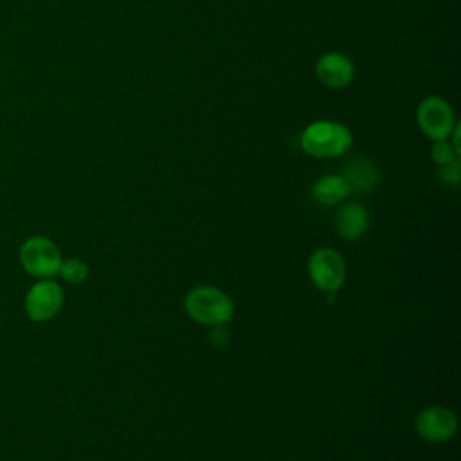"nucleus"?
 Here are the masks:
<instances>
[{"label": "nucleus", "mask_w": 461, "mask_h": 461, "mask_svg": "<svg viewBox=\"0 0 461 461\" xmlns=\"http://www.w3.org/2000/svg\"><path fill=\"white\" fill-rule=\"evenodd\" d=\"M353 142L349 128L337 121H315L301 133V148L313 158H335L344 155Z\"/></svg>", "instance_id": "nucleus-1"}, {"label": "nucleus", "mask_w": 461, "mask_h": 461, "mask_svg": "<svg viewBox=\"0 0 461 461\" xmlns=\"http://www.w3.org/2000/svg\"><path fill=\"white\" fill-rule=\"evenodd\" d=\"M185 313L198 324L223 326L234 313L232 299L220 288L202 285L187 292L184 299Z\"/></svg>", "instance_id": "nucleus-2"}, {"label": "nucleus", "mask_w": 461, "mask_h": 461, "mask_svg": "<svg viewBox=\"0 0 461 461\" xmlns=\"http://www.w3.org/2000/svg\"><path fill=\"white\" fill-rule=\"evenodd\" d=\"M416 122L430 140H441L450 137L457 121L447 99L429 95L421 99L416 108Z\"/></svg>", "instance_id": "nucleus-3"}, {"label": "nucleus", "mask_w": 461, "mask_h": 461, "mask_svg": "<svg viewBox=\"0 0 461 461\" xmlns=\"http://www.w3.org/2000/svg\"><path fill=\"white\" fill-rule=\"evenodd\" d=\"M20 261L29 274L47 279L59 272L63 259L59 249L49 238L32 236L20 247Z\"/></svg>", "instance_id": "nucleus-4"}, {"label": "nucleus", "mask_w": 461, "mask_h": 461, "mask_svg": "<svg viewBox=\"0 0 461 461\" xmlns=\"http://www.w3.org/2000/svg\"><path fill=\"white\" fill-rule=\"evenodd\" d=\"M308 274L319 290L337 292L346 281V261L337 250L321 247L308 259Z\"/></svg>", "instance_id": "nucleus-5"}, {"label": "nucleus", "mask_w": 461, "mask_h": 461, "mask_svg": "<svg viewBox=\"0 0 461 461\" xmlns=\"http://www.w3.org/2000/svg\"><path fill=\"white\" fill-rule=\"evenodd\" d=\"M414 429L425 441L443 443L456 436L457 418L447 407L430 405L418 412L414 420Z\"/></svg>", "instance_id": "nucleus-6"}, {"label": "nucleus", "mask_w": 461, "mask_h": 461, "mask_svg": "<svg viewBox=\"0 0 461 461\" xmlns=\"http://www.w3.org/2000/svg\"><path fill=\"white\" fill-rule=\"evenodd\" d=\"M63 304V290L56 281L43 279L31 286L25 295V313L34 322H43L54 317Z\"/></svg>", "instance_id": "nucleus-7"}, {"label": "nucleus", "mask_w": 461, "mask_h": 461, "mask_svg": "<svg viewBox=\"0 0 461 461\" xmlns=\"http://www.w3.org/2000/svg\"><path fill=\"white\" fill-rule=\"evenodd\" d=\"M317 79L328 88H346L355 76L353 61L342 52H326L315 63Z\"/></svg>", "instance_id": "nucleus-8"}, {"label": "nucleus", "mask_w": 461, "mask_h": 461, "mask_svg": "<svg viewBox=\"0 0 461 461\" xmlns=\"http://www.w3.org/2000/svg\"><path fill=\"white\" fill-rule=\"evenodd\" d=\"M340 176L346 180L349 191L369 193L376 187L380 173L373 160L366 157H353L342 166Z\"/></svg>", "instance_id": "nucleus-9"}, {"label": "nucleus", "mask_w": 461, "mask_h": 461, "mask_svg": "<svg viewBox=\"0 0 461 461\" xmlns=\"http://www.w3.org/2000/svg\"><path fill=\"white\" fill-rule=\"evenodd\" d=\"M369 225V214L366 211L364 205L349 202L344 203L335 216V227L340 238L355 241L358 238L364 236V232L367 230Z\"/></svg>", "instance_id": "nucleus-10"}, {"label": "nucleus", "mask_w": 461, "mask_h": 461, "mask_svg": "<svg viewBox=\"0 0 461 461\" xmlns=\"http://www.w3.org/2000/svg\"><path fill=\"white\" fill-rule=\"evenodd\" d=\"M349 187L340 175H324L315 180L312 187V196L322 205H337L349 194Z\"/></svg>", "instance_id": "nucleus-11"}, {"label": "nucleus", "mask_w": 461, "mask_h": 461, "mask_svg": "<svg viewBox=\"0 0 461 461\" xmlns=\"http://www.w3.org/2000/svg\"><path fill=\"white\" fill-rule=\"evenodd\" d=\"M58 274H61V277L67 283H81L88 276V267H86L85 261H81L77 258H72V259L61 261V267H59Z\"/></svg>", "instance_id": "nucleus-12"}, {"label": "nucleus", "mask_w": 461, "mask_h": 461, "mask_svg": "<svg viewBox=\"0 0 461 461\" xmlns=\"http://www.w3.org/2000/svg\"><path fill=\"white\" fill-rule=\"evenodd\" d=\"M457 151L454 149V146L448 142V139H441V140H434L432 148H430V157L438 166L448 164L454 158H457Z\"/></svg>", "instance_id": "nucleus-13"}, {"label": "nucleus", "mask_w": 461, "mask_h": 461, "mask_svg": "<svg viewBox=\"0 0 461 461\" xmlns=\"http://www.w3.org/2000/svg\"><path fill=\"white\" fill-rule=\"evenodd\" d=\"M438 175H439L441 184L450 185V187H457V185H459V180H461V164H459V158H454L452 162L439 166Z\"/></svg>", "instance_id": "nucleus-14"}, {"label": "nucleus", "mask_w": 461, "mask_h": 461, "mask_svg": "<svg viewBox=\"0 0 461 461\" xmlns=\"http://www.w3.org/2000/svg\"><path fill=\"white\" fill-rule=\"evenodd\" d=\"M209 337H211V342L216 346H223L227 342V333L221 326H212V331L209 333Z\"/></svg>", "instance_id": "nucleus-15"}]
</instances>
